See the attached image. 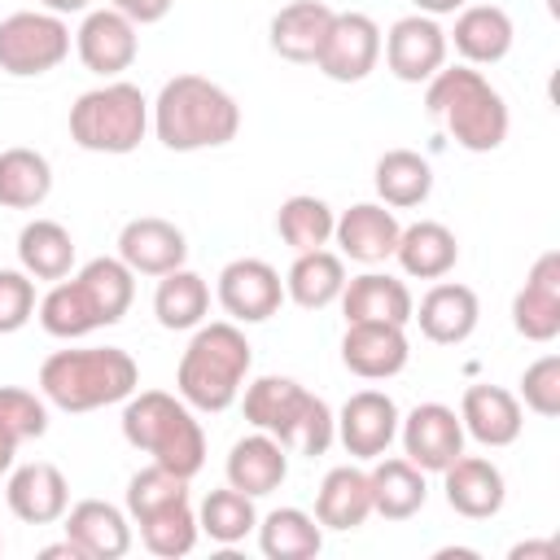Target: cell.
I'll return each instance as SVG.
<instances>
[{
    "mask_svg": "<svg viewBox=\"0 0 560 560\" xmlns=\"http://www.w3.org/2000/svg\"><path fill=\"white\" fill-rule=\"evenodd\" d=\"M459 424L481 446H512L525 429L521 398L503 385H468L459 398Z\"/></svg>",
    "mask_w": 560,
    "mask_h": 560,
    "instance_id": "603a6c76",
    "label": "cell"
},
{
    "mask_svg": "<svg viewBox=\"0 0 560 560\" xmlns=\"http://www.w3.org/2000/svg\"><path fill=\"white\" fill-rule=\"evenodd\" d=\"M149 122L171 153H197L236 140L241 105L228 88H219L206 74H175L162 83L158 101L149 105Z\"/></svg>",
    "mask_w": 560,
    "mask_h": 560,
    "instance_id": "7a4b0ae2",
    "label": "cell"
},
{
    "mask_svg": "<svg viewBox=\"0 0 560 560\" xmlns=\"http://www.w3.org/2000/svg\"><path fill=\"white\" fill-rule=\"evenodd\" d=\"M245 420L262 433H271L284 451L298 455H324L337 438L332 407L298 385L293 376H258L245 385Z\"/></svg>",
    "mask_w": 560,
    "mask_h": 560,
    "instance_id": "52a82bcc",
    "label": "cell"
},
{
    "mask_svg": "<svg viewBox=\"0 0 560 560\" xmlns=\"http://www.w3.org/2000/svg\"><path fill=\"white\" fill-rule=\"evenodd\" d=\"M337 9H328L324 0H293L284 4L271 26H267V44L276 57L284 61H298V66H315V52L328 35V22H332Z\"/></svg>",
    "mask_w": 560,
    "mask_h": 560,
    "instance_id": "83f0119b",
    "label": "cell"
},
{
    "mask_svg": "<svg viewBox=\"0 0 560 560\" xmlns=\"http://www.w3.org/2000/svg\"><path fill=\"white\" fill-rule=\"evenodd\" d=\"M18 262L31 280H66L74 267V236L57 219H31L18 232Z\"/></svg>",
    "mask_w": 560,
    "mask_h": 560,
    "instance_id": "836d02e7",
    "label": "cell"
},
{
    "mask_svg": "<svg viewBox=\"0 0 560 560\" xmlns=\"http://www.w3.org/2000/svg\"><path fill=\"white\" fill-rule=\"evenodd\" d=\"M372 516V486H368V472L354 468V464H337L324 472L319 490H315V521L324 529H359L363 521Z\"/></svg>",
    "mask_w": 560,
    "mask_h": 560,
    "instance_id": "f546056e",
    "label": "cell"
},
{
    "mask_svg": "<svg viewBox=\"0 0 560 560\" xmlns=\"http://www.w3.org/2000/svg\"><path fill=\"white\" fill-rule=\"evenodd\" d=\"M219 306L228 311L232 324H262L280 311L284 302V280L267 258H232L219 271V289H214Z\"/></svg>",
    "mask_w": 560,
    "mask_h": 560,
    "instance_id": "8fae6325",
    "label": "cell"
},
{
    "mask_svg": "<svg viewBox=\"0 0 560 560\" xmlns=\"http://www.w3.org/2000/svg\"><path fill=\"white\" fill-rule=\"evenodd\" d=\"M175 0H109V9H118L122 18H131L136 26H149V22H162L171 13Z\"/></svg>",
    "mask_w": 560,
    "mask_h": 560,
    "instance_id": "f6af8a7d",
    "label": "cell"
},
{
    "mask_svg": "<svg viewBox=\"0 0 560 560\" xmlns=\"http://www.w3.org/2000/svg\"><path fill=\"white\" fill-rule=\"evenodd\" d=\"M394 258H398L402 276H411V280H442L459 262V241H455V232L446 223L420 219V223L398 232Z\"/></svg>",
    "mask_w": 560,
    "mask_h": 560,
    "instance_id": "f1b7e54d",
    "label": "cell"
},
{
    "mask_svg": "<svg viewBox=\"0 0 560 560\" xmlns=\"http://www.w3.org/2000/svg\"><path fill=\"white\" fill-rule=\"evenodd\" d=\"M35 315V280L26 271L0 267V337L26 328Z\"/></svg>",
    "mask_w": 560,
    "mask_h": 560,
    "instance_id": "ee69618b",
    "label": "cell"
},
{
    "mask_svg": "<svg viewBox=\"0 0 560 560\" xmlns=\"http://www.w3.org/2000/svg\"><path fill=\"white\" fill-rule=\"evenodd\" d=\"M332 223H337L332 206H328L324 197H311V192H293V197H284L280 210H276V232H280V241H284L293 254L328 245V241H332Z\"/></svg>",
    "mask_w": 560,
    "mask_h": 560,
    "instance_id": "74e56055",
    "label": "cell"
},
{
    "mask_svg": "<svg viewBox=\"0 0 560 560\" xmlns=\"http://www.w3.org/2000/svg\"><path fill=\"white\" fill-rule=\"evenodd\" d=\"M140 389V368L118 346L57 350L39 368V394L61 411H96L127 402Z\"/></svg>",
    "mask_w": 560,
    "mask_h": 560,
    "instance_id": "277c9868",
    "label": "cell"
},
{
    "mask_svg": "<svg viewBox=\"0 0 560 560\" xmlns=\"http://www.w3.org/2000/svg\"><path fill=\"white\" fill-rule=\"evenodd\" d=\"M144 131H149V101L127 79H105L101 88L83 92L70 105V140L88 153L122 158L140 149Z\"/></svg>",
    "mask_w": 560,
    "mask_h": 560,
    "instance_id": "ba28073f",
    "label": "cell"
},
{
    "mask_svg": "<svg viewBox=\"0 0 560 560\" xmlns=\"http://www.w3.org/2000/svg\"><path fill=\"white\" fill-rule=\"evenodd\" d=\"M341 289H346V262H341V254H332L324 245L319 249H302L293 258V267L284 271V298L298 302L302 311L332 306L341 298Z\"/></svg>",
    "mask_w": 560,
    "mask_h": 560,
    "instance_id": "1f68e13d",
    "label": "cell"
},
{
    "mask_svg": "<svg viewBox=\"0 0 560 560\" xmlns=\"http://www.w3.org/2000/svg\"><path fill=\"white\" fill-rule=\"evenodd\" d=\"M372 184H376L381 206L411 210V206H424L429 201V192H433V166L416 149H389V153L376 158Z\"/></svg>",
    "mask_w": 560,
    "mask_h": 560,
    "instance_id": "d6a6232c",
    "label": "cell"
},
{
    "mask_svg": "<svg viewBox=\"0 0 560 560\" xmlns=\"http://www.w3.org/2000/svg\"><path fill=\"white\" fill-rule=\"evenodd\" d=\"M206 311H210V284L188 271V267H175L166 276H158V289H153V315L162 328L171 332H188L197 324H206Z\"/></svg>",
    "mask_w": 560,
    "mask_h": 560,
    "instance_id": "d590c367",
    "label": "cell"
},
{
    "mask_svg": "<svg viewBox=\"0 0 560 560\" xmlns=\"http://www.w3.org/2000/svg\"><path fill=\"white\" fill-rule=\"evenodd\" d=\"M385 48V66L394 79L402 83H429L442 66H446V31L438 26V18L429 13H407L389 26V35L381 39Z\"/></svg>",
    "mask_w": 560,
    "mask_h": 560,
    "instance_id": "4fadbf2b",
    "label": "cell"
},
{
    "mask_svg": "<svg viewBox=\"0 0 560 560\" xmlns=\"http://www.w3.org/2000/svg\"><path fill=\"white\" fill-rule=\"evenodd\" d=\"M508 556L512 560H560V547L556 542H516Z\"/></svg>",
    "mask_w": 560,
    "mask_h": 560,
    "instance_id": "bcb514c9",
    "label": "cell"
},
{
    "mask_svg": "<svg viewBox=\"0 0 560 560\" xmlns=\"http://www.w3.org/2000/svg\"><path fill=\"white\" fill-rule=\"evenodd\" d=\"M131 298H136V271L122 258H92L74 276L52 280L35 315L48 337L74 341V337L118 324L131 311Z\"/></svg>",
    "mask_w": 560,
    "mask_h": 560,
    "instance_id": "6da1fadb",
    "label": "cell"
},
{
    "mask_svg": "<svg viewBox=\"0 0 560 560\" xmlns=\"http://www.w3.org/2000/svg\"><path fill=\"white\" fill-rule=\"evenodd\" d=\"M442 490L451 512H459L464 521H490L503 512L508 499V481L499 472V464L481 459V455H459L442 468Z\"/></svg>",
    "mask_w": 560,
    "mask_h": 560,
    "instance_id": "d6986e66",
    "label": "cell"
},
{
    "mask_svg": "<svg viewBox=\"0 0 560 560\" xmlns=\"http://www.w3.org/2000/svg\"><path fill=\"white\" fill-rule=\"evenodd\" d=\"M4 499H9V512L26 525H52L66 516L70 508V481L61 477L57 464H22L9 472V486H4Z\"/></svg>",
    "mask_w": 560,
    "mask_h": 560,
    "instance_id": "7402d4cb",
    "label": "cell"
},
{
    "mask_svg": "<svg viewBox=\"0 0 560 560\" xmlns=\"http://www.w3.org/2000/svg\"><path fill=\"white\" fill-rule=\"evenodd\" d=\"M74 52H79L83 70H92L101 79H118L122 70H131V61L140 52L136 22L122 18L118 9H92V13H83V22L74 31Z\"/></svg>",
    "mask_w": 560,
    "mask_h": 560,
    "instance_id": "5bb4252c",
    "label": "cell"
},
{
    "mask_svg": "<svg viewBox=\"0 0 560 560\" xmlns=\"http://www.w3.org/2000/svg\"><path fill=\"white\" fill-rule=\"evenodd\" d=\"M512 328L538 346L560 337V249L534 258L525 284L512 298Z\"/></svg>",
    "mask_w": 560,
    "mask_h": 560,
    "instance_id": "2e32d148",
    "label": "cell"
},
{
    "mask_svg": "<svg viewBox=\"0 0 560 560\" xmlns=\"http://www.w3.org/2000/svg\"><path fill=\"white\" fill-rule=\"evenodd\" d=\"M258 547L267 560H311L324 547V525L302 508H276L258 521Z\"/></svg>",
    "mask_w": 560,
    "mask_h": 560,
    "instance_id": "8d00e7d4",
    "label": "cell"
},
{
    "mask_svg": "<svg viewBox=\"0 0 560 560\" xmlns=\"http://www.w3.org/2000/svg\"><path fill=\"white\" fill-rule=\"evenodd\" d=\"M411 359V346H407V332L402 324H381V319H359V324H346V337H341V363L363 376V381H389L407 368Z\"/></svg>",
    "mask_w": 560,
    "mask_h": 560,
    "instance_id": "e0dca14e",
    "label": "cell"
},
{
    "mask_svg": "<svg viewBox=\"0 0 560 560\" xmlns=\"http://www.w3.org/2000/svg\"><path fill=\"white\" fill-rule=\"evenodd\" d=\"M0 429L22 446L48 433V398L22 385H0Z\"/></svg>",
    "mask_w": 560,
    "mask_h": 560,
    "instance_id": "b9f144b4",
    "label": "cell"
},
{
    "mask_svg": "<svg viewBox=\"0 0 560 560\" xmlns=\"http://www.w3.org/2000/svg\"><path fill=\"white\" fill-rule=\"evenodd\" d=\"M416 13H429V18H442V13H459L468 0H411Z\"/></svg>",
    "mask_w": 560,
    "mask_h": 560,
    "instance_id": "7dc6e473",
    "label": "cell"
},
{
    "mask_svg": "<svg viewBox=\"0 0 560 560\" xmlns=\"http://www.w3.org/2000/svg\"><path fill=\"white\" fill-rule=\"evenodd\" d=\"M341 315L346 324H359V319H381V324H411V289L398 280V276H385V271H363L354 280H346L341 289Z\"/></svg>",
    "mask_w": 560,
    "mask_h": 560,
    "instance_id": "4316f807",
    "label": "cell"
},
{
    "mask_svg": "<svg viewBox=\"0 0 560 560\" xmlns=\"http://www.w3.org/2000/svg\"><path fill=\"white\" fill-rule=\"evenodd\" d=\"M48 192H52V166L39 149H26V144L0 149V206L39 210Z\"/></svg>",
    "mask_w": 560,
    "mask_h": 560,
    "instance_id": "e575fe53",
    "label": "cell"
},
{
    "mask_svg": "<svg viewBox=\"0 0 560 560\" xmlns=\"http://www.w3.org/2000/svg\"><path fill=\"white\" fill-rule=\"evenodd\" d=\"M48 13H57V18H66V13H88V4L92 0H39Z\"/></svg>",
    "mask_w": 560,
    "mask_h": 560,
    "instance_id": "681fc988",
    "label": "cell"
},
{
    "mask_svg": "<svg viewBox=\"0 0 560 560\" xmlns=\"http://www.w3.org/2000/svg\"><path fill=\"white\" fill-rule=\"evenodd\" d=\"M13 455H18V442H13V438L0 429V477L13 468Z\"/></svg>",
    "mask_w": 560,
    "mask_h": 560,
    "instance_id": "f907efd6",
    "label": "cell"
},
{
    "mask_svg": "<svg viewBox=\"0 0 560 560\" xmlns=\"http://www.w3.org/2000/svg\"><path fill=\"white\" fill-rule=\"evenodd\" d=\"M398 232H402V223L381 201H359V206L341 210L337 223H332V241L341 245V254L350 262H363V267H376V262L394 258Z\"/></svg>",
    "mask_w": 560,
    "mask_h": 560,
    "instance_id": "44dd1931",
    "label": "cell"
},
{
    "mask_svg": "<svg viewBox=\"0 0 560 560\" xmlns=\"http://www.w3.org/2000/svg\"><path fill=\"white\" fill-rule=\"evenodd\" d=\"M424 109L442 118L451 140L468 153H494L508 140V101L472 66H442L424 83Z\"/></svg>",
    "mask_w": 560,
    "mask_h": 560,
    "instance_id": "5b68a950",
    "label": "cell"
},
{
    "mask_svg": "<svg viewBox=\"0 0 560 560\" xmlns=\"http://www.w3.org/2000/svg\"><path fill=\"white\" fill-rule=\"evenodd\" d=\"M171 503H188V477H179L162 464H149L127 481V516L131 521H140L149 512H162Z\"/></svg>",
    "mask_w": 560,
    "mask_h": 560,
    "instance_id": "60d3db41",
    "label": "cell"
},
{
    "mask_svg": "<svg viewBox=\"0 0 560 560\" xmlns=\"http://www.w3.org/2000/svg\"><path fill=\"white\" fill-rule=\"evenodd\" d=\"M516 26L499 4H464L455 13V31L446 35V44H455V52L464 57V66H494L512 52Z\"/></svg>",
    "mask_w": 560,
    "mask_h": 560,
    "instance_id": "484cf974",
    "label": "cell"
},
{
    "mask_svg": "<svg viewBox=\"0 0 560 560\" xmlns=\"http://www.w3.org/2000/svg\"><path fill=\"white\" fill-rule=\"evenodd\" d=\"M223 472H228V486H232V490H241V494H249V499H262V494H271V490L284 486V477H289V455H284V446H280L271 433L254 429V433H245L241 442H232Z\"/></svg>",
    "mask_w": 560,
    "mask_h": 560,
    "instance_id": "d4e9b609",
    "label": "cell"
},
{
    "mask_svg": "<svg viewBox=\"0 0 560 560\" xmlns=\"http://www.w3.org/2000/svg\"><path fill=\"white\" fill-rule=\"evenodd\" d=\"M398 438L402 455L424 472H442L451 459L464 455V424L459 411L446 402H420L407 416H398Z\"/></svg>",
    "mask_w": 560,
    "mask_h": 560,
    "instance_id": "7c38bea8",
    "label": "cell"
},
{
    "mask_svg": "<svg viewBox=\"0 0 560 560\" xmlns=\"http://www.w3.org/2000/svg\"><path fill=\"white\" fill-rule=\"evenodd\" d=\"M122 438L136 451H144L153 464H162L188 481L206 464L201 420L192 416V407L179 394H166V389H140L122 402Z\"/></svg>",
    "mask_w": 560,
    "mask_h": 560,
    "instance_id": "8992f818",
    "label": "cell"
},
{
    "mask_svg": "<svg viewBox=\"0 0 560 560\" xmlns=\"http://www.w3.org/2000/svg\"><path fill=\"white\" fill-rule=\"evenodd\" d=\"M70 57V26L48 9H22L0 22V70L13 79H35Z\"/></svg>",
    "mask_w": 560,
    "mask_h": 560,
    "instance_id": "9c48e42d",
    "label": "cell"
},
{
    "mask_svg": "<svg viewBox=\"0 0 560 560\" xmlns=\"http://www.w3.org/2000/svg\"><path fill=\"white\" fill-rule=\"evenodd\" d=\"M381 61V26L368 13H332L328 35L315 52V70L332 83H359Z\"/></svg>",
    "mask_w": 560,
    "mask_h": 560,
    "instance_id": "30bf717a",
    "label": "cell"
},
{
    "mask_svg": "<svg viewBox=\"0 0 560 560\" xmlns=\"http://www.w3.org/2000/svg\"><path fill=\"white\" fill-rule=\"evenodd\" d=\"M118 258L136 271V276H166L175 267H184L188 258V241L171 219L158 214H140L127 219L118 232Z\"/></svg>",
    "mask_w": 560,
    "mask_h": 560,
    "instance_id": "ac0fdd59",
    "label": "cell"
},
{
    "mask_svg": "<svg viewBox=\"0 0 560 560\" xmlns=\"http://www.w3.org/2000/svg\"><path fill=\"white\" fill-rule=\"evenodd\" d=\"M249 368H254V346L245 341L241 324H232V319L197 324L192 341L179 354L175 389L192 411L214 416V411H228L241 398Z\"/></svg>",
    "mask_w": 560,
    "mask_h": 560,
    "instance_id": "3957f363",
    "label": "cell"
},
{
    "mask_svg": "<svg viewBox=\"0 0 560 560\" xmlns=\"http://www.w3.org/2000/svg\"><path fill=\"white\" fill-rule=\"evenodd\" d=\"M411 319L420 324V332L433 341V346H459L477 332V319H481V302L468 284L459 280H438L420 306H411Z\"/></svg>",
    "mask_w": 560,
    "mask_h": 560,
    "instance_id": "ffe728a7",
    "label": "cell"
},
{
    "mask_svg": "<svg viewBox=\"0 0 560 560\" xmlns=\"http://www.w3.org/2000/svg\"><path fill=\"white\" fill-rule=\"evenodd\" d=\"M368 486H372V512L385 516V521H407L429 499L424 468H416L407 455H389V459L376 455V464L368 472Z\"/></svg>",
    "mask_w": 560,
    "mask_h": 560,
    "instance_id": "4dcf8cb0",
    "label": "cell"
},
{
    "mask_svg": "<svg viewBox=\"0 0 560 560\" xmlns=\"http://www.w3.org/2000/svg\"><path fill=\"white\" fill-rule=\"evenodd\" d=\"M0 547H4V538H0Z\"/></svg>",
    "mask_w": 560,
    "mask_h": 560,
    "instance_id": "816d5d0a",
    "label": "cell"
},
{
    "mask_svg": "<svg viewBox=\"0 0 560 560\" xmlns=\"http://www.w3.org/2000/svg\"><path fill=\"white\" fill-rule=\"evenodd\" d=\"M521 402L542 420L560 416V354H542L521 372Z\"/></svg>",
    "mask_w": 560,
    "mask_h": 560,
    "instance_id": "7bdbcfd3",
    "label": "cell"
},
{
    "mask_svg": "<svg viewBox=\"0 0 560 560\" xmlns=\"http://www.w3.org/2000/svg\"><path fill=\"white\" fill-rule=\"evenodd\" d=\"M39 560H88V556H83V551H79L70 538H61V542L44 547V551H39Z\"/></svg>",
    "mask_w": 560,
    "mask_h": 560,
    "instance_id": "c3c4849f",
    "label": "cell"
},
{
    "mask_svg": "<svg viewBox=\"0 0 560 560\" xmlns=\"http://www.w3.org/2000/svg\"><path fill=\"white\" fill-rule=\"evenodd\" d=\"M197 529H201L210 542H223V547L241 542L245 534H254V529H258L254 499H249V494H241V490H232V486L210 490V494L201 499V508H197Z\"/></svg>",
    "mask_w": 560,
    "mask_h": 560,
    "instance_id": "f35d334b",
    "label": "cell"
},
{
    "mask_svg": "<svg viewBox=\"0 0 560 560\" xmlns=\"http://www.w3.org/2000/svg\"><path fill=\"white\" fill-rule=\"evenodd\" d=\"M66 538L88 556V560H122L131 551V525L127 512L105 503V499H79L66 508Z\"/></svg>",
    "mask_w": 560,
    "mask_h": 560,
    "instance_id": "cb8c5ba5",
    "label": "cell"
},
{
    "mask_svg": "<svg viewBox=\"0 0 560 560\" xmlns=\"http://www.w3.org/2000/svg\"><path fill=\"white\" fill-rule=\"evenodd\" d=\"M332 420H337V442L354 459H376L398 438V402L385 389H359V394H350Z\"/></svg>",
    "mask_w": 560,
    "mask_h": 560,
    "instance_id": "9a60e30c",
    "label": "cell"
},
{
    "mask_svg": "<svg viewBox=\"0 0 560 560\" xmlns=\"http://www.w3.org/2000/svg\"><path fill=\"white\" fill-rule=\"evenodd\" d=\"M140 525V542L153 551V556H162V560H175V556H188L192 547H197V512L188 508V503H171V508H162V512H149V516H140L136 521Z\"/></svg>",
    "mask_w": 560,
    "mask_h": 560,
    "instance_id": "ab89813d",
    "label": "cell"
}]
</instances>
